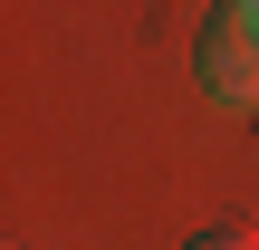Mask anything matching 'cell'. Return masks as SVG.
<instances>
[{"label": "cell", "mask_w": 259, "mask_h": 250, "mask_svg": "<svg viewBox=\"0 0 259 250\" xmlns=\"http://www.w3.org/2000/svg\"><path fill=\"white\" fill-rule=\"evenodd\" d=\"M183 250H259V231H240V222H221V231H192Z\"/></svg>", "instance_id": "obj_2"}, {"label": "cell", "mask_w": 259, "mask_h": 250, "mask_svg": "<svg viewBox=\"0 0 259 250\" xmlns=\"http://www.w3.org/2000/svg\"><path fill=\"white\" fill-rule=\"evenodd\" d=\"M192 67L221 106H259V0H211Z\"/></svg>", "instance_id": "obj_1"}]
</instances>
